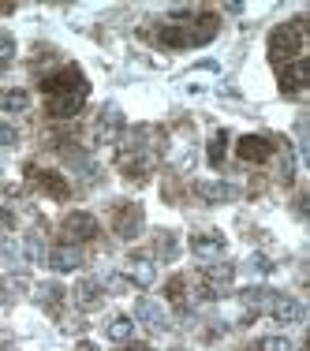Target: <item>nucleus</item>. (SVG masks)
<instances>
[{
	"label": "nucleus",
	"instance_id": "f257e3e1",
	"mask_svg": "<svg viewBox=\"0 0 310 351\" xmlns=\"http://www.w3.org/2000/svg\"><path fill=\"white\" fill-rule=\"evenodd\" d=\"M41 90H45L49 112H53L56 120H71V116H79L82 105H86V97H90V82H86V75L75 68V64L60 68L56 75H49V79L41 82Z\"/></svg>",
	"mask_w": 310,
	"mask_h": 351
},
{
	"label": "nucleus",
	"instance_id": "f03ea898",
	"mask_svg": "<svg viewBox=\"0 0 310 351\" xmlns=\"http://www.w3.org/2000/svg\"><path fill=\"white\" fill-rule=\"evenodd\" d=\"M217 27H221L217 15H202L195 23H165L157 30V41L169 49H198V45H209L217 38Z\"/></svg>",
	"mask_w": 310,
	"mask_h": 351
},
{
	"label": "nucleus",
	"instance_id": "7ed1b4c3",
	"mask_svg": "<svg viewBox=\"0 0 310 351\" xmlns=\"http://www.w3.org/2000/svg\"><path fill=\"white\" fill-rule=\"evenodd\" d=\"M303 53V19H291L281 23V27L270 34V56L276 64H288Z\"/></svg>",
	"mask_w": 310,
	"mask_h": 351
},
{
	"label": "nucleus",
	"instance_id": "20e7f679",
	"mask_svg": "<svg viewBox=\"0 0 310 351\" xmlns=\"http://www.w3.org/2000/svg\"><path fill=\"white\" fill-rule=\"evenodd\" d=\"M135 317L146 325L150 332H169L172 329V317H169V311H165V303H161V299H154V295H142L139 299V303H135Z\"/></svg>",
	"mask_w": 310,
	"mask_h": 351
},
{
	"label": "nucleus",
	"instance_id": "39448f33",
	"mask_svg": "<svg viewBox=\"0 0 310 351\" xmlns=\"http://www.w3.org/2000/svg\"><path fill=\"white\" fill-rule=\"evenodd\" d=\"M198 277H202V288H209L213 295H221V291L232 288V280H236V265L232 262H202V269H198Z\"/></svg>",
	"mask_w": 310,
	"mask_h": 351
},
{
	"label": "nucleus",
	"instance_id": "423d86ee",
	"mask_svg": "<svg viewBox=\"0 0 310 351\" xmlns=\"http://www.w3.org/2000/svg\"><path fill=\"white\" fill-rule=\"evenodd\" d=\"M142 224H146V213H142L139 202H123L116 210V221H112V232L120 239H139L142 236Z\"/></svg>",
	"mask_w": 310,
	"mask_h": 351
},
{
	"label": "nucleus",
	"instance_id": "0eeeda50",
	"mask_svg": "<svg viewBox=\"0 0 310 351\" xmlns=\"http://www.w3.org/2000/svg\"><path fill=\"white\" fill-rule=\"evenodd\" d=\"M120 135H123V112L116 105H108L94 123V146H112V142H120Z\"/></svg>",
	"mask_w": 310,
	"mask_h": 351
},
{
	"label": "nucleus",
	"instance_id": "6e6552de",
	"mask_svg": "<svg viewBox=\"0 0 310 351\" xmlns=\"http://www.w3.org/2000/svg\"><path fill=\"white\" fill-rule=\"evenodd\" d=\"M97 221H94V213H82V210H75V213H68L64 217V239H68V243H86V239H94L97 236Z\"/></svg>",
	"mask_w": 310,
	"mask_h": 351
},
{
	"label": "nucleus",
	"instance_id": "1a4fd4ad",
	"mask_svg": "<svg viewBox=\"0 0 310 351\" xmlns=\"http://www.w3.org/2000/svg\"><path fill=\"white\" fill-rule=\"evenodd\" d=\"M123 277H128L131 288H150L157 280V262L150 254H131L123 262Z\"/></svg>",
	"mask_w": 310,
	"mask_h": 351
},
{
	"label": "nucleus",
	"instance_id": "9d476101",
	"mask_svg": "<svg viewBox=\"0 0 310 351\" xmlns=\"http://www.w3.org/2000/svg\"><path fill=\"white\" fill-rule=\"evenodd\" d=\"M224 236L217 228H206V232H195V236H191V254L195 258H202V262H217V258L224 254Z\"/></svg>",
	"mask_w": 310,
	"mask_h": 351
},
{
	"label": "nucleus",
	"instance_id": "9b49d317",
	"mask_svg": "<svg viewBox=\"0 0 310 351\" xmlns=\"http://www.w3.org/2000/svg\"><path fill=\"white\" fill-rule=\"evenodd\" d=\"M195 195L202 198V202H213V206L239 202V187H236V183H224V180H198L195 183Z\"/></svg>",
	"mask_w": 310,
	"mask_h": 351
},
{
	"label": "nucleus",
	"instance_id": "f8f14e48",
	"mask_svg": "<svg viewBox=\"0 0 310 351\" xmlns=\"http://www.w3.org/2000/svg\"><path fill=\"white\" fill-rule=\"evenodd\" d=\"M71 299H75V306H79V311L90 314V311H97V306L105 303V284L97 280V277H82L71 288Z\"/></svg>",
	"mask_w": 310,
	"mask_h": 351
},
{
	"label": "nucleus",
	"instance_id": "ddd939ff",
	"mask_svg": "<svg viewBox=\"0 0 310 351\" xmlns=\"http://www.w3.org/2000/svg\"><path fill=\"white\" fill-rule=\"evenodd\" d=\"M30 183H34L38 191H45L49 198H56V202H64V198L71 195L64 172H53V169H30Z\"/></svg>",
	"mask_w": 310,
	"mask_h": 351
},
{
	"label": "nucleus",
	"instance_id": "4468645a",
	"mask_svg": "<svg viewBox=\"0 0 310 351\" xmlns=\"http://www.w3.org/2000/svg\"><path fill=\"white\" fill-rule=\"evenodd\" d=\"M236 154H239V161H250V165H265L273 157V142L265 138V135H243L236 142Z\"/></svg>",
	"mask_w": 310,
	"mask_h": 351
},
{
	"label": "nucleus",
	"instance_id": "2eb2a0df",
	"mask_svg": "<svg viewBox=\"0 0 310 351\" xmlns=\"http://www.w3.org/2000/svg\"><path fill=\"white\" fill-rule=\"evenodd\" d=\"M82 262H86V254H82L75 243L53 247V250H49V258H45V265H53V273H75V269H82Z\"/></svg>",
	"mask_w": 310,
	"mask_h": 351
},
{
	"label": "nucleus",
	"instance_id": "dca6fc26",
	"mask_svg": "<svg viewBox=\"0 0 310 351\" xmlns=\"http://www.w3.org/2000/svg\"><path fill=\"white\" fill-rule=\"evenodd\" d=\"M270 317H273L276 325H299L307 317V306L299 303V299H291V295H273Z\"/></svg>",
	"mask_w": 310,
	"mask_h": 351
},
{
	"label": "nucleus",
	"instance_id": "f3484780",
	"mask_svg": "<svg viewBox=\"0 0 310 351\" xmlns=\"http://www.w3.org/2000/svg\"><path fill=\"white\" fill-rule=\"evenodd\" d=\"M307 79H310V64L303 56L281 64V94H299V90L307 86Z\"/></svg>",
	"mask_w": 310,
	"mask_h": 351
},
{
	"label": "nucleus",
	"instance_id": "a211bd4d",
	"mask_svg": "<svg viewBox=\"0 0 310 351\" xmlns=\"http://www.w3.org/2000/svg\"><path fill=\"white\" fill-rule=\"evenodd\" d=\"M105 337L112 340V344H128V340L135 337V322H131L128 314H116L112 322L105 325Z\"/></svg>",
	"mask_w": 310,
	"mask_h": 351
},
{
	"label": "nucleus",
	"instance_id": "6ab92c4d",
	"mask_svg": "<svg viewBox=\"0 0 310 351\" xmlns=\"http://www.w3.org/2000/svg\"><path fill=\"white\" fill-rule=\"evenodd\" d=\"M34 295H38V303L45 306L49 314H60V303H64V288H60V284H53V280H49V284H38Z\"/></svg>",
	"mask_w": 310,
	"mask_h": 351
},
{
	"label": "nucleus",
	"instance_id": "aec40b11",
	"mask_svg": "<svg viewBox=\"0 0 310 351\" xmlns=\"http://www.w3.org/2000/svg\"><path fill=\"white\" fill-rule=\"evenodd\" d=\"M270 303H273V291H270V288H247V291H243V306H247V317L270 311Z\"/></svg>",
	"mask_w": 310,
	"mask_h": 351
},
{
	"label": "nucleus",
	"instance_id": "412c9836",
	"mask_svg": "<svg viewBox=\"0 0 310 351\" xmlns=\"http://www.w3.org/2000/svg\"><path fill=\"white\" fill-rule=\"evenodd\" d=\"M30 94L27 90H0V112H27Z\"/></svg>",
	"mask_w": 310,
	"mask_h": 351
},
{
	"label": "nucleus",
	"instance_id": "4be33fe9",
	"mask_svg": "<svg viewBox=\"0 0 310 351\" xmlns=\"http://www.w3.org/2000/svg\"><path fill=\"white\" fill-rule=\"evenodd\" d=\"M228 142H232V135H228V131H217V135L213 138H209V149H206V157H209V165H213V169H217V165H221L224 161V154H228Z\"/></svg>",
	"mask_w": 310,
	"mask_h": 351
},
{
	"label": "nucleus",
	"instance_id": "5701e85b",
	"mask_svg": "<svg viewBox=\"0 0 310 351\" xmlns=\"http://www.w3.org/2000/svg\"><path fill=\"white\" fill-rule=\"evenodd\" d=\"M23 258H27V262H34V265H41L49 258V250H45V243H41L38 236H27V239H23Z\"/></svg>",
	"mask_w": 310,
	"mask_h": 351
},
{
	"label": "nucleus",
	"instance_id": "b1692460",
	"mask_svg": "<svg viewBox=\"0 0 310 351\" xmlns=\"http://www.w3.org/2000/svg\"><path fill=\"white\" fill-rule=\"evenodd\" d=\"M12 60H15V38L8 30H0V68H8Z\"/></svg>",
	"mask_w": 310,
	"mask_h": 351
},
{
	"label": "nucleus",
	"instance_id": "393cba45",
	"mask_svg": "<svg viewBox=\"0 0 310 351\" xmlns=\"http://www.w3.org/2000/svg\"><path fill=\"white\" fill-rule=\"evenodd\" d=\"M258 351H296V348H291L288 337H265L258 340Z\"/></svg>",
	"mask_w": 310,
	"mask_h": 351
},
{
	"label": "nucleus",
	"instance_id": "a878e982",
	"mask_svg": "<svg viewBox=\"0 0 310 351\" xmlns=\"http://www.w3.org/2000/svg\"><path fill=\"white\" fill-rule=\"evenodd\" d=\"M169 299H172L176 306H183V299H187V280H183V277H172L169 280Z\"/></svg>",
	"mask_w": 310,
	"mask_h": 351
},
{
	"label": "nucleus",
	"instance_id": "bb28decb",
	"mask_svg": "<svg viewBox=\"0 0 310 351\" xmlns=\"http://www.w3.org/2000/svg\"><path fill=\"white\" fill-rule=\"evenodd\" d=\"M0 146L4 149H12V146H19V131L12 128L8 120H0Z\"/></svg>",
	"mask_w": 310,
	"mask_h": 351
},
{
	"label": "nucleus",
	"instance_id": "cd10ccee",
	"mask_svg": "<svg viewBox=\"0 0 310 351\" xmlns=\"http://www.w3.org/2000/svg\"><path fill=\"white\" fill-rule=\"evenodd\" d=\"M105 288H112L116 295H123V291H131V284H128V277L120 273V277H108V280H105Z\"/></svg>",
	"mask_w": 310,
	"mask_h": 351
},
{
	"label": "nucleus",
	"instance_id": "c85d7f7f",
	"mask_svg": "<svg viewBox=\"0 0 310 351\" xmlns=\"http://www.w3.org/2000/svg\"><path fill=\"white\" fill-rule=\"evenodd\" d=\"M15 254H19V250H15V243L0 236V262H15Z\"/></svg>",
	"mask_w": 310,
	"mask_h": 351
},
{
	"label": "nucleus",
	"instance_id": "c756f323",
	"mask_svg": "<svg viewBox=\"0 0 310 351\" xmlns=\"http://www.w3.org/2000/svg\"><path fill=\"white\" fill-rule=\"evenodd\" d=\"M157 250H161V258H172V254H176V239L169 236V232H165V236L157 239Z\"/></svg>",
	"mask_w": 310,
	"mask_h": 351
},
{
	"label": "nucleus",
	"instance_id": "7c9ffc66",
	"mask_svg": "<svg viewBox=\"0 0 310 351\" xmlns=\"http://www.w3.org/2000/svg\"><path fill=\"white\" fill-rule=\"evenodd\" d=\"M12 228H15V213L0 206V236H4V232H12Z\"/></svg>",
	"mask_w": 310,
	"mask_h": 351
},
{
	"label": "nucleus",
	"instance_id": "2f4dec72",
	"mask_svg": "<svg viewBox=\"0 0 310 351\" xmlns=\"http://www.w3.org/2000/svg\"><path fill=\"white\" fill-rule=\"evenodd\" d=\"M250 265H254L258 273H273V262L265 254H254V258H250Z\"/></svg>",
	"mask_w": 310,
	"mask_h": 351
},
{
	"label": "nucleus",
	"instance_id": "473e14b6",
	"mask_svg": "<svg viewBox=\"0 0 310 351\" xmlns=\"http://www.w3.org/2000/svg\"><path fill=\"white\" fill-rule=\"evenodd\" d=\"M75 351H102V348H97L94 340H79V344H75Z\"/></svg>",
	"mask_w": 310,
	"mask_h": 351
}]
</instances>
